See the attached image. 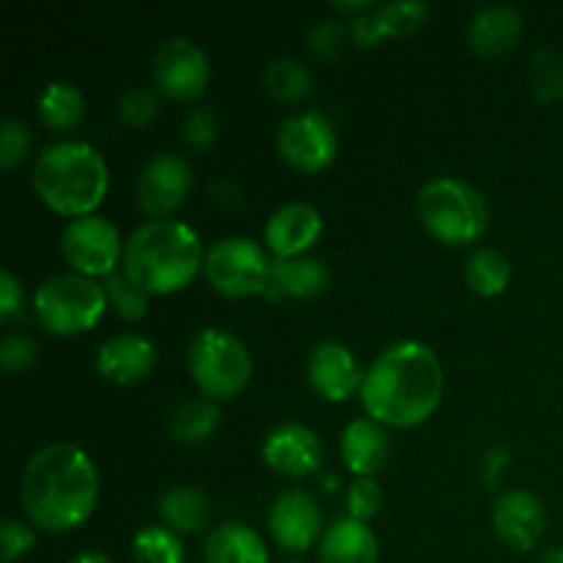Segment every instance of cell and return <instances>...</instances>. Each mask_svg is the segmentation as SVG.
Masks as SVG:
<instances>
[{
  "label": "cell",
  "mask_w": 563,
  "mask_h": 563,
  "mask_svg": "<svg viewBox=\"0 0 563 563\" xmlns=\"http://www.w3.org/2000/svg\"><path fill=\"white\" fill-rule=\"evenodd\" d=\"M445 374L438 352L421 341H399L379 352L361 385L363 410L372 421L394 429H416L438 412Z\"/></svg>",
  "instance_id": "6da1fadb"
},
{
  "label": "cell",
  "mask_w": 563,
  "mask_h": 563,
  "mask_svg": "<svg viewBox=\"0 0 563 563\" xmlns=\"http://www.w3.org/2000/svg\"><path fill=\"white\" fill-rule=\"evenodd\" d=\"M20 500L38 531H75L91 520L99 504V473L93 460L71 443L44 445L22 471Z\"/></svg>",
  "instance_id": "7a4b0ae2"
},
{
  "label": "cell",
  "mask_w": 563,
  "mask_h": 563,
  "mask_svg": "<svg viewBox=\"0 0 563 563\" xmlns=\"http://www.w3.org/2000/svg\"><path fill=\"white\" fill-rule=\"evenodd\" d=\"M196 229L179 220H148L124 242V275L146 295L165 297L187 289L203 269Z\"/></svg>",
  "instance_id": "3957f363"
},
{
  "label": "cell",
  "mask_w": 563,
  "mask_h": 563,
  "mask_svg": "<svg viewBox=\"0 0 563 563\" xmlns=\"http://www.w3.org/2000/svg\"><path fill=\"white\" fill-rule=\"evenodd\" d=\"M108 163L80 141L53 143L33 163V190L49 212L60 218H88L108 196Z\"/></svg>",
  "instance_id": "277c9868"
},
{
  "label": "cell",
  "mask_w": 563,
  "mask_h": 563,
  "mask_svg": "<svg viewBox=\"0 0 563 563\" xmlns=\"http://www.w3.org/2000/svg\"><path fill=\"white\" fill-rule=\"evenodd\" d=\"M416 212L429 236L449 247L473 245L489 225V209L482 192L454 176L427 181L416 198Z\"/></svg>",
  "instance_id": "5b68a950"
},
{
  "label": "cell",
  "mask_w": 563,
  "mask_h": 563,
  "mask_svg": "<svg viewBox=\"0 0 563 563\" xmlns=\"http://www.w3.org/2000/svg\"><path fill=\"white\" fill-rule=\"evenodd\" d=\"M33 308L49 335L71 339V335L97 328L99 319L108 311V291H104V284L86 275H55L36 289Z\"/></svg>",
  "instance_id": "8992f818"
},
{
  "label": "cell",
  "mask_w": 563,
  "mask_h": 563,
  "mask_svg": "<svg viewBox=\"0 0 563 563\" xmlns=\"http://www.w3.org/2000/svg\"><path fill=\"white\" fill-rule=\"evenodd\" d=\"M187 366L196 388L209 401H229L240 396L253 374L247 346L234 333L220 328H203L192 339Z\"/></svg>",
  "instance_id": "52a82bcc"
},
{
  "label": "cell",
  "mask_w": 563,
  "mask_h": 563,
  "mask_svg": "<svg viewBox=\"0 0 563 563\" xmlns=\"http://www.w3.org/2000/svg\"><path fill=\"white\" fill-rule=\"evenodd\" d=\"M269 267H273V258L258 242L247 236H225L214 242L203 256V278L212 286L214 295L225 300L264 295Z\"/></svg>",
  "instance_id": "ba28073f"
},
{
  "label": "cell",
  "mask_w": 563,
  "mask_h": 563,
  "mask_svg": "<svg viewBox=\"0 0 563 563\" xmlns=\"http://www.w3.org/2000/svg\"><path fill=\"white\" fill-rule=\"evenodd\" d=\"M275 146L291 170L306 176L322 174L339 157V137L333 124L319 110H302L280 121Z\"/></svg>",
  "instance_id": "9c48e42d"
},
{
  "label": "cell",
  "mask_w": 563,
  "mask_h": 563,
  "mask_svg": "<svg viewBox=\"0 0 563 563\" xmlns=\"http://www.w3.org/2000/svg\"><path fill=\"white\" fill-rule=\"evenodd\" d=\"M60 256L71 267V273L86 278H110L124 262V242L119 229L108 218L88 214L71 220L60 234Z\"/></svg>",
  "instance_id": "30bf717a"
},
{
  "label": "cell",
  "mask_w": 563,
  "mask_h": 563,
  "mask_svg": "<svg viewBox=\"0 0 563 563\" xmlns=\"http://www.w3.org/2000/svg\"><path fill=\"white\" fill-rule=\"evenodd\" d=\"M154 86L170 102H196L209 86V58L192 38H168L154 55Z\"/></svg>",
  "instance_id": "8fae6325"
},
{
  "label": "cell",
  "mask_w": 563,
  "mask_h": 563,
  "mask_svg": "<svg viewBox=\"0 0 563 563\" xmlns=\"http://www.w3.org/2000/svg\"><path fill=\"white\" fill-rule=\"evenodd\" d=\"M192 190V170L185 157L163 152L148 159L137 181V201L152 220H170Z\"/></svg>",
  "instance_id": "7c38bea8"
},
{
  "label": "cell",
  "mask_w": 563,
  "mask_h": 563,
  "mask_svg": "<svg viewBox=\"0 0 563 563\" xmlns=\"http://www.w3.org/2000/svg\"><path fill=\"white\" fill-rule=\"evenodd\" d=\"M267 531L284 553L300 555L324 537L322 509L306 489H286L269 506Z\"/></svg>",
  "instance_id": "4fadbf2b"
},
{
  "label": "cell",
  "mask_w": 563,
  "mask_h": 563,
  "mask_svg": "<svg viewBox=\"0 0 563 563\" xmlns=\"http://www.w3.org/2000/svg\"><path fill=\"white\" fill-rule=\"evenodd\" d=\"M262 456L284 478H308L322 467L324 445L313 429L302 423H280L264 438Z\"/></svg>",
  "instance_id": "5bb4252c"
},
{
  "label": "cell",
  "mask_w": 563,
  "mask_h": 563,
  "mask_svg": "<svg viewBox=\"0 0 563 563\" xmlns=\"http://www.w3.org/2000/svg\"><path fill=\"white\" fill-rule=\"evenodd\" d=\"M493 526L506 548L528 553L542 542L544 528H548V511H544L542 500L528 489H509L495 500Z\"/></svg>",
  "instance_id": "9a60e30c"
},
{
  "label": "cell",
  "mask_w": 563,
  "mask_h": 563,
  "mask_svg": "<svg viewBox=\"0 0 563 563\" xmlns=\"http://www.w3.org/2000/svg\"><path fill=\"white\" fill-rule=\"evenodd\" d=\"M306 374L313 394L330 405H341L350 399L355 390H361L363 377H366L357 357L339 341H322L313 346V352L308 355Z\"/></svg>",
  "instance_id": "2e32d148"
},
{
  "label": "cell",
  "mask_w": 563,
  "mask_h": 563,
  "mask_svg": "<svg viewBox=\"0 0 563 563\" xmlns=\"http://www.w3.org/2000/svg\"><path fill=\"white\" fill-rule=\"evenodd\" d=\"M324 231V220L311 203H286L264 225V247L275 258H300L308 256Z\"/></svg>",
  "instance_id": "e0dca14e"
},
{
  "label": "cell",
  "mask_w": 563,
  "mask_h": 563,
  "mask_svg": "<svg viewBox=\"0 0 563 563\" xmlns=\"http://www.w3.org/2000/svg\"><path fill=\"white\" fill-rule=\"evenodd\" d=\"M157 366V346L143 335H113L97 352L99 377L113 385H137Z\"/></svg>",
  "instance_id": "ac0fdd59"
},
{
  "label": "cell",
  "mask_w": 563,
  "mask_h": 563,
  "mask_svg": "<svg viewBox=\"0 0 563 563\" xmlns=\"http://www.w3.org/2000/svg\"><path fill=\"white\" fill-rule=\"evenodd\" d=\"M390 456V440L385 434L383 423L372 421V418H355L346 423L344 434H341V460L355 473L357 478H374Z\"/></svg>",
  "instance_id": "d6986e66"
},
{
  "label": "cell",
  "mask_w": 563,
  "mask_h": 563,
  "mask_svg": "<svg viewBox=\"0 0 563 563\" xmlns=\"http://www.w3.org/2000/svg\"><path fill=\"white\" fill-rule=\"evenodd\" d=\"M429 16V5L421 0H410V3H388L377 5L368 14H361L352 20V38L361 47H377L379 42L394 36H410L412 31L423 25Z\"/></svg>",
  "instance_id": "ffe728a7"
},
{
  "label": "cell",
  "mask_w": 563,
  "mask_h": 563,
  "mask_svg": "<svg viewBox=\"0 0 563 563\" xmlns=\"http://www.w3.org/2000/svg\"><path fill=\"white\" fill-rule=\"evenodd\" d=\"M330 286V273L319 258H273L264 297L267 300H313Z\"/></svg>",
  "instance_id": "44dd1931"
},
{
  "label": "cell",
  "mask_w": 563,
  "mask_h": 563,
  "mask_svg": "<svg viewBox=\"0 0 563 563\" xmlns=\"http://www.w3.org/2000/svg\"><path fill=\"white\" fill-rule=\"evenodd\" d=\"M522 16L511 5H487L476 11L467 27V42L482 58H498L517 47L522 38Z\"/></svg>",
  "instance_id": "7402d4cb"
},
{
  "label": "cell",
  "mask_w": 563,
  "mask_h": 563,
  "mask_svg": "<svg viewBox=\"0 0 563 563\" xmlns=\"http://www.w3.org/2000/svg\"><path fill=\"white\" fill-rule=\"evenodd\" d=\"M379 539L368 522L341 517L319 539V563H377Z\"/></svg>",
  "instance_id": "603a6c76"
},
{
  "label": "cell",
  "mask_w": 563,
  "mask_h": 563,
  "mask_svg": "<svg viewBox=\"0 0 563 563\" xmlns=\"http://www.w3.org/2000/svg\"><path fill=\"white\" fill-rule=\"evenodd\" d=\"M207 563H269V550L256 528L245 522H223L203 542Z\"/></svg>",
  "instance_id": "cb8c5ba5"
},
{
  "label": "cell",
  "mask_w": 563,
  "mask_h": 563,
  "mask_svg": "<svg viewBox=\"0 0 563 563\" xmlns=\"http://www.w3.org/2000/svg\"><path fill=\"white\" fill-rule=\"evenodd\" d=\"M159 517L174 533H198L212 520V506L201 489L181 484L159 498Z\"/></svg>",
  "instance_id": "d4e9b609"
},
{
  "label": "cell",
  "mask_w": 563,
  "mask_h": 563,
  "mask_svg": "<svg viewBox=\"0 0 563 563\" xmlns=\"http://www.w3.org/2000/svg\"><path fill=\"white\" fill-rule=\"evenodd\" d=\"M36 113L42 124L53 132H71L82 124L86 115V97L71 82H49L36 99Z\"/></svg>",
  "instance_id": "484cf974"
},
{
  "label": "cell",
  "mask_w": 563,
  "mask_h": 563,
  "mask_svg": "<svg viewBox=\"0 0 563 563\" xmlns=\"http://www.w3.org/2000/svg\"><path fill=\"white\" fill-rule=\"evenodd\" d=\"M465 284L473 295L478 297H500L506 289H509L511 280V267L509 258L500 251H493V247H478L467 256L465 269Z\"/></svg>",
  "instance_id": "4316f807"
},
{
  "label": "cell",
  "mask_w": 563,
  "mask_h": 563,
  "mask_svg": "<svg viewBox=\"0 0 563 563\" xmlns=\"http://www.w3.org/2000/svg\"><path fill=\"white\" fill-rule=\"evenodd\" d=\"M218 427H220V407L218 401H209V399L187 401V405H181L168 421L170 438L181 445L203 443V440H209L214 432H218Z\"/></svg>",
  "instance_id": "83f0119b"
},
{
  "label": "cell",
  "mask_w": 563,
  "mask_h": 563,
  "mask_svg": "<svg viewBox=\"0 0 563 563\" xmlns=\"http://www.w3.org/2000/svg\"><path fill=\"white\" fill-rule=\"evenodd\" d=\"M264 86L278 102L297 104L313 91V77L306 69V64L295 58H278L264 71Z\"/></svg>",
  "instance_id": "f1b7e54d"
},
{
  "label": "cell",
  "mask_w": 563,
  "mask_h": 563,
  "mask_svg": "<svg viewBox=\"0 0 563 563\" xmlns=\"http://www.w3.org/2000/svg\"><path fill=\"white\" fill-rule=\"evenodd\" d=\"M132 559L135 563H185V544L170 528L148 526L132 539Z\"/></svg>",
  "instance_id": "f546056e"
},
{
  "label": "cell",
  "mask_w": 563,
  "mask_h": 563,
  "mask_svg": "<svg viewBox=\"0 0 563 563\" xmlns=\"http://www.w3.org/2000/svg\"><path fill=\"white\" fill-rule=\"evenodd\" d=\"M104 291H108V302L113 311L126 322H141L148 313V297L141 286L132 284L124 273H113L104 278Z\"/></svg>",
  "instance_id": "4dcf8cb0"
},
{
  "label": "cell",
  "mask_w": 563,
  "mask_h": 563,
  "mask_svg": "<svg viewBox=\"0 0 563 563\" xmlns=\"http://www.w3.org/2000/svg\"><path fill=\"white\" fill-rule=\"evenodd\" d=\"M159 113V99L154 88L135 86L126 88L124 97L119 99V119L121 124L130 126V130H143V126L152 124Z\"/></svg>",
  "instance_id": "1f68e13d"
},
{
  "label": "cell",
  "mask_w": 563,
  "mask_h": 563,
  "mask_svg": "<svg viewBox=\"0 0 563 563\" xmlns=\"http://www.w3.org/2000/svg\"><path fill=\"white\" fill-rule=\"evenodd\" d=\"M31 130L20 119H5L0 126V168L14 170L31 154Z\"/></svg>",
  "instance_id": "d6a6232c"
},
{
  "label": "cell",
  "mask_w": 563,
  "mask_h": 563,
  "mask_svg": "<svg viewBox=\"0 0 563 563\" xmlns=\"http://www.w3.org/2000/svg\"><path fill=\"white\" fill-rule=\"evenodd\" d=\"M346 509L350 517L357 522H368L383 509V489L374 478H355L346 493Z\"/></svg>",
  "instance_id": "836d02e7"
},
{
  "label": "cell",
  "mask_w": 563,
  "mask_h": 563,
  "mask_svg": "<svg viewBox=\"0 0 563 563\" xmlns=\"http://www.w3.org/2000/svg\"><path fill=\"white\" fill-rule=\"evenodd\" d=\"M218 115H214L212 108L207 104H198L196 110H190L185 119V126H181V135H185V143L196 152H203V148L212 146L218 141Z\"/></svg>",
  "instance_id": "e575fe53"
},
{
  "label": "cell",
  "mask_w": 563,
  "mask_h": 563,
  "mask_svg": "<svg viewBox=\"0 0 563 563\" xmlns=\"http://www.w3.org/2000/svg\"><path fill=\"white\" fill-rule=\"evenodd\" d=\"M344 47V25L335 20H319L308 31V49L317 60H335Z\"/></svg>",
  "instance_id": "d590c367"
},
{
  "label": "cell",
  "mask_w": 563,
  "mask_h": 563,
  "mask_svg": "<svg viewBox=\"0 0 563 563\" xmlns=\"http://www.w3.org/2000/svg\"><path fill=\"white\" fill-rule=\"evenodd\" d=\"M36 548V531L20 520H3L0 526V555L3 563H14L25 559Z\"/></svg>",
  "instance_id": "8d00e7d4"
},
{
  "label": "cell",
  "mask_w": 563,
  "mask_h": 563,
  "mask_svg": "<svg viewBox=\"0 0 563 563\" xmlns=\"http://www.w3.org/2000/svg\"><path fill=\"white\" fill-rule=\"evenodd\" d=\"M36 357H38L36 341L27 339V335H22V333L5 335L3 344H0V361H3L5 374L27 372V368L36 363Z\"/></svg>",
  "instance_id": "74e56055"
},
{
  "label": "cell",
  "mask_w": 563,
  "mask_h": 563,
  "mask_svg": "<svg viewBox=\"0 0 563 563\" xmlns=\"http://www.w3.org/2000/svg\"><path fill=\"white\" fill-rule=\"evenodd\" d=\"M533 91L539 99L563 97V64L555 55H537V60H533Z\"/></svg>",
  "instance_id": "f35d334b"
},
{
  "label": "cell",
  "mask_w": 563,
  "mask_h": 563,
  "mask_svg": "<svg viewBox=\"0 0 563 563\" xmlns=\"http://www.w3.org/2000/svg\"><path fill=\"white\" fill-rule=\"evenodd\" d=\"M22 306H25V291H22V284L16 280L14 273L5 269L0 275V322H11L22 313Z\"/></svg>",
  "instance_id": "ab89813d"
},
{
  "label": "cell",
  "mask_w": 563,
  "mask_h": 563,
  "mask_svg": "<svg viewBox=\"0 0 563 563\" xmlns=\"http://www.w3.org/2000/svg\"><path fill=\"white\" fill-rule=\"evenodd\" d=\"M509 451L500 449V445H495V449H489L487 454L482 456V478L487 487H498L504 473L509 471Z\"/></svg>",
  "instance_id": "60d3db41"
},
{
  "label": "cell",
  "mask_w": 563,
  "mask_h": 563,
  "mask_svg": "<svg viewBox=\"0 0 563 563\" xmlns=\"http://www.w3.org/2000/svg\"><path fill=\"white\" fill-rule=\"evenodd\" d=\"M66 563H110V559H108V555H102V553H80V555H75V559L66 561Z\"/></svg>",
  "instance_id": "b9f144b4"
},
{
  "label": "cell",
  "mask_w": 563,
  "mask_h": 563,
  "mask_svg": "<svg viewBox=\"0 0 563 563\" xmlns=\"http://www.w3.org/2000/svg\"><path fill=\"white\" fill-rule=\"evenodd\" d=\"M539 563H563V548L548 550V553L542 555V561H539Z\"/></svg>",
  "instance_id": "7bdbcfd3"
},
{
  "label": "cell",
  "mask_w": 563,
  "mask_h": 563,
  "mask_svg": "<svg viewBox=\"0 0 563 563\" xmlns=\"http://www.w3.org/2000/svg\"><path fill=\"white\" fill-rule=\"evenodd\" d=\"M335 484H339V478H335V476L324 478V489H335Z\"/></svg>",
  "instance_id": "ee69618b"
}]
</instances>
